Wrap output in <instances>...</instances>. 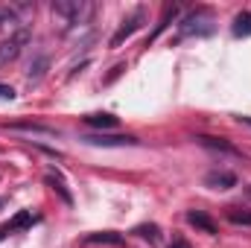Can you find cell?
Wrapping results in <instances>:
<instances>
[{"label": "cell", "mask_w": 251, "mask_h": 248, "mask_svg": "<svg viewBox=\"0 0 251 248\" xmlns=\"http://www.w3.org/2000/svg\"><path fill=\"white\" fill-rule=\"evenodd\" d=\"M47 67H50V59L47 56H35V62L29 64V70H26V79L29 82H41L44 73H47Z\"/></svg>", "instance_id": "cell-9"}, {"label": "cell", "mask_w": 251, "mask_h": 248, "mask_svg": "<svg viewBox=\"0 0 251 248\" xmlns=\"http://www.w3.org/2000/svg\"><path fill=\"white\" fill-rule=\"evenodd\" d=\"M246 196H249V198H251V184H249V187H246Z\"/></svg>", "instance_id": "cell-22"}, {"label": "cell", "mask_w": 251, "mask_h": 248, "mask_svg": "<svg viewBox=\"0 0 251 248\" xmlns=\"http://www.w3.org/2000/svg\"><path fill=\"white\" fill-rule=\"evenodd\" d=\"M21 24V18H18V12L15 9H9V6H0V29H12V26H18Z\"/></svg>", "instance_id": "cell-14"}, {"label": "cell", "mask_w": 251, "mask_h": 248, "mask_svg": "<svg viewBox=\"0 0 251 248\" xmlns=\"http://www.w3.org/2000/svg\"><path fill=\"white\" fill-rule=\"evenodd\" d=\"M237 120H240L243 125H251V117H237Z\"/></svg>", "instance_id": "cell-21"}, {"label": "cell", "mask_w": 251, "mask_h": 248, "mask_svg": "<svg viewBox=\"0 0 251 248\" xmlns=\"http://www.w3.org/2000/svg\"><path fill=\"white\" fill-rule=\"evenodd\" d=\"M88 246H123V237L114 234V231H100V234H91L85 237Z\"/></svg>", "instance_id": "cell-8"}, {"label": "cell", "mask_w": 251, "mask_h": 248, "mask_svg": "<svg viewBox=\"0 0 251 248\" xmlns=\"http://www.w3.org/2000/svg\"><path fill=\"white\" fill-rule=\"evenodd\" d=\"M32 222H35V216H32L29 210H21V213H18L12 222H6V231H9V234H15V231H24V228H29Z\"/></svg>", "instance_id": "cell-10"}, {"label": "cell", "mask_w": 251, "mask_h": 248, "mask_svg": "<svg viewBox=\"0 0 251 248\" xmlns=\"http://www.w3.org/2000/svg\"><path fill=\"white\" fill-rule=\"evenodd\" d=\"M3 207H6V198H0V210H3Z\"/></svg>", "instance_id": "cell-23"}, {"label": "cell", "mask_w": 251, "mask_h": 248, "mask_svg": "<svg viewBox=\"0 0 251 248\" xmlns=\"http://www.w3.org/2000/svg\"><path fill=\"white\" fill-rule=\"evenodd\" d=\"M26 44H29V29H26V26L15 29L9 38H3V41H0V67L15 62V59L24 53V47H26Z\"/></svg>", "instance_id": "cell-2"}, {"label": "cell", "mask_w": 251, "mask_h": 248, "mask_svg": "<svg viewBox=\"0 0 251 248\" xmlns=\"http://www.w3.org/2000/svg\"><path fill=\"white\" fill-rule=\"evenodd\" d=\"M134 234L143 237V240H149V243H158V225H137Z\"/></svg>", "instance_id": "cell-17"}, {"label": "cell", "mask_w": 251, "mask_h": 248, "mask_svg": "<svg viewBox=\"0 0 251 248\" xmlns=\"http://www.w3.org/2000/svg\"><path fill=\"white\" fill-rule=\"evenodd\" d=\"M0 99H3V102H12V99H15V91H12L9 85H0Z\"/></svg>", "instance_id": "cell-19"}, {"label": "cell", "mask_w": 251, "mask_h": 248, "mask_svg": "<svg viewBox=\"0 0 251 248\" xmlns=\"http://www.w3.org/2000/svg\"><path fill=\"white\" fill-rule=\"evenodd\" d=\"M140 21H143V9H134V12H131V18H126L123 26L114 32V38H111V47H120V44H123V38H128V35H131L137 26H140Z\"/></svg>", "instance_id": "cell-4"}, {"label": "cell", "mask_w": 251, "mask_h": 248, "mask_svg": "<svg viewBox=\"0 0 251 248\" xmlns=\"http://www.w3.org/2000/svg\"><path fill=\"white\" fill-rule=\"evenodd\" d=\"M176 15H178V6H167V9H164V18H161V24H158V29L152 32V38H158V35H161V32L167 29V24H170V21H173Z\"/></svg>", "instance_id": "cell-15"}, {"label": "cell", "mask_w": 251, "mask_h": 248, "mask_svg": "<svg viewBox=\"0 0 251 248\" xmlns=\"http://www.w3.org/2000/svg\"><path fill=\"white\" fill-rule=\"evenodd\" d=\"M85 143H91V146H134L137 140L134 137H128V134H88V137H82Z\"/></svg>", "instance_id": "cell-3"}, {"label": "cell", "mask_w": 251, "mask_h": 248, "mask_svg": "<svg viewBox=\"0 0 251 248\" xmlns=\"http://www.w3.org/2000/svg\"><path fill=\"white\" fill-rule=\"evenodd\" d=\"M234 35L237 38H249L251 35V12H240L234 18Z\"/></svg>", "instance_id": "cell-11"}, {"label": "cell", "mask_w": 251, "mask_h": 248, "mask_svg": "<svg viewBox=\"0 0 251 248\" xmlns=\"http://www.w3.org/2000/svg\"><path fill=\"white\" fill-rule=\"evenodd\" d=\"M228 219H231L234 225H251V213L240 210V207H228Z\"/></svg>", "instance_id": "cell-16"}, {"label": "cell", "mask_w": 251, "mask_h": 248, "mask_svg": "<svg viewBox=\"0 0 251 248\" xmlns=\"http://www.w3.org/2000/svg\"><path fill=\"white\" fill-rule=\"evenodd\" d=\"M85 123L94 125V128H114L117 125V117H111V114H88Z\"/></svg>", "instance_id": "cell-12"}, {"label": "cell", "mask_w": 251, "mask_h": 248, "mask_svg": "<svg viewBox=\"0 0 251 248\" xmlns=\"http://www.w3.org/2000/svg\"><path fill=\"white\" fill-rule=\"evenodd\" d=\"M170 248H190V243L187 240H181V237H176V240L170 243Z\"/></svg>", "instance_id": "cell-20"}, {"label": "cell", "mask_w": 251, "mask_h": 248, "mask_svg": "<svg viewBox=\"0 0 251 248\" xmlns=\"http://www.w3.org/2000/svg\"><path fill=\"white\" fill-rule=\"evenodd\" d=\"M204 149H213V152H222V155H231V158H243V152L237 149V146H231L228 140H222V137H196Z\"/></svg>", "instance_id": "cell-6"}, {"label": "cell", "mask_w": 251, "mask_h": 248, "mask_svg": "<svg viewBox=\"0 0 251 248\" xmlns=\"http://www.w3.org/2000/svg\"><path fill=\"white\" fill-rule=\"evenodd\" d=\"M50 12H53V21L67 32V29H73L76 24H82V18L91 12V6H88V3H79V0H56V3L50 6Z\"/></svg>", "instance_id": "cell-1"}, {"label": "cell", "mask_w": 251, "mask_h": 248, "mask_svg": "<svg viewBox=\"0 0 251 248\" xmlns=\"http://www.w3.org/2000/svg\"><path fill=\"white\" fill-rule=\"evenodd\" d=\"M187 222L193 228H201L204 234H216V222L207 216V213H201V210H190L187 213Z\"/></svg>", "instance_id": "cell-7"}, {"label": "cell", "mask_w": 251, "mask_h": 248, "mask_svg": "<svg viewBox=\"0 0 251 248\" xmlns=\"http://www.w3.org/2000/svg\"><path fill=\"white\" fill-rule=\"evenodd\" d=\"M47 181H50V184H56V190H59V193H62V198H64V201H67V204H70V201H73V196H70V193H67V190H64V184H62V181H59V178H53V175H50V178H47Z\"/></svg>", "instance_id": "cell-18"}, {"label": "cell", "mask_w": 251, "mask_h": 248, "mask_svg": "<svg viewBox=\"0 0 251 248\" xmlns=\"http://www.w3.org/2000/svg\"><path fill=\"white\" fill-rule=\"evenodd\" d=\"M9 128H15V131H32V134H59L56 128H50V125H38V123H12Z\"/></svg>", "instance_id": "cell-13"}, {"label": "cell", "mask_w": 251, "mask_h": 248, "mask_svg": "<svg viewBox=\"0 0 251 248\" xmlns=\"http://www.w3.org/2000/svg\"><path fill=\"white\" fill-rule=\"evenodd\" d=\"M204 184L210 187V190H231V187H237V175L225 173V170H216V173L204 175Z\"/></svg>", "instance_id": "cell-5"}]
</instances>
